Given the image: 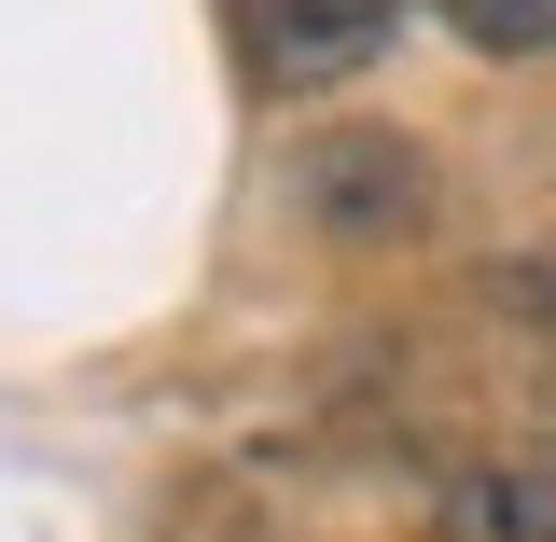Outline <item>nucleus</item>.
<instances>
[{
    "label": "nucleus",
    "mask_w": 556,
    "mask_h": 542,
    "mask_svg": "<svg viewBox=\"0 0 556 542\" xmlns=\"http://www.w3.org/2000/svg\"><path fill=\"white\" fill-rule=\"evenodd\" d=\"M390 28H404V0H237V56L265 98H320L348 70H376Z\"/></svg>",
    "instance_id": "f257e3e1"
},
{
    "label": "nucleus",
    "mask_w": 556,
    "mask_h": 542,
    "mask_svg": "<svg viewBox=\"0 0 556 542\" xmlns=\"http://www.w3.org/2000/svg\"><path fill=\"white\" fill-rule=\"evenodd\" d=\"M292 196L320 209L334 237H404L417 209H431V181H417V139H320Z\"/></svg>",
    "instance_id": "f03ea898"
},
{
    "label": "nucleus",
    "mask_w": 556,
    "mask_h": 542,
    "mask_svg": "<svg viewBox=\"0 0 556 542\" xmlns=\"http://www.w3.org/2000/svg\"><path fill=\"white\" fill-rule=\"evenodd\" d=\"M445 542H556V474H459Z\"/></svg>",
    "instance_id": "7ed1b4c3"
},
{
    "label": "nucleus",
    "mask_w": 556,
    "mask_h": 542,
    "mask_svg": "<svg viewBox=\"0 0 556 542\" xmlns=\"http://www.w3.org/2000/svg\"><path fill=\"white\" fill-rule=\"evenodd\" d=\"M431 14H445L473 56H543L556 42V0H431Z\"/></svg>",
    "instance_id": "20e7f679"
},
{
    "label": "nucleus",
    "mask_w": 556,
    "mask_h": 542,
    "mask_svg": "<svg viewBox=\"0 0 556 542\" xmlns=\"http://www.w3.org/2000/svg\"><path fill=\"white\" fill-rule=\"evenodd\" d=\"M515 306H529V320L556 335V265H529V278H515Z\"/></svg>",
    "instance_id": "39448f33"
}]
</instances>
